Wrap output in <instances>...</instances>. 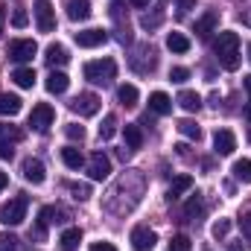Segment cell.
I'll list each match as a JSON object with an SVG mask.
<instances>
[{"label": "cell", "mask_w": 251, "mask_h": 251, "mask_svg": "<svg viewBox=\"0 0 251 251\" xmlns=\"http://www.w3.org/2000/svg\"><path fill=\"white\" fill-rule=\"evenodd\" d=\"M213 53H216V62L225 70H237L240 67V35L237 32H219V38L213 41Z\"/></svg>", "instance_id": "6da1fadb"}, {"label": "cell", "mask_w": 251, "mask_h": 251, "mask_svg": "<svg viewBox=\"0 0 251 251\" xmlns=\"http://www.w3.org/2000/svg\"><path fill=\"white\" fill-rule=\"evenodd\" d=\"M82 73H85V79L88 82H94V85H111L114 79H117V62L114 59H97V62H88L82 67Z\"/></svg>", "instance_id": "7a4b0ae2"}, {"label": "cell", "mask_w": 251, "mask_h": 251, "mask_svg": "<svg viewBox=\"0 0 251 251\" xmlns=\"http://www.w3.org/2000/svg\"><path fill=\"white\" fill-rule=\"evenodd\" d=\"M26 207H29L26 196H15V199H9V201L0 207V222H3V225H21V222L26 219Z\"/></svg>", "instance_id": "3957f363"}, {"label": "cell", "mask_w": 251, "mask_h": 251, "mask_svg": "<svg viewBox=\"0 0 251 251\" xmlns=\"http://www.w3.org/2000/svg\"><path fill=\"white\" fill-rule=\"evenodd\" d=\"M53 120H56V111H53L50 102L32 105V111H29V126H32L35 131H47V128L53 126Z\"/></svg>", "instance_id": "277c9868"}, {"label": "cell", "mask_w": 251, "mask_h": 251, "mask_svg": "<svg viewBox=\"0 0 251 251\" xmlns=\"http://www.w3.org/2000/svg\"><path fill=\"white\" fill-rule=\"evenodd\" d=\"M35 53H38V44L32 38H18L9 44V59H15V62H32Z\"/></svg>", "instance_id": "5b68a950"}, {"label": "cell", "mask_w": 251, "mask_h": 251, "mask_svg": "<svg viewBox=\"0 0 251 251\" xmlns=\"http://www.w3.org/2000/svg\"><path fill=\"white\" fill-rule=\"evenodd\" d=\"M70 108H73L79 117H94V114L100 111V97H97V94H79V97L70 102Z\"/></svg>", "instance_id": "8992f818"}, {"label": "cell", "mask_w": 251, "mask_h": 251, "mask_svg": "<svg viewBox=\"0 0 251 251\" xmlns=\"http://www.w3.org/2000/svg\"><path fill=\"white\" fill-rule=\"evenodd\" d=\"M88 173H91V178H94V181H105V178L111 176V161H108V155L94 152V155H91V161H88Z\"/></svg>", "instance_id": "52a82bcc"}, {"label": "cell", "mask_w": 251, "mask_h": 251, "mask_svg": "<svg viewBox=\"0 0 251 251\" xmlns=\"http://www.w3.org/2000/svg\"><path fill=\"white\" fill-rule=\"evenodd\" d=\"M155 243H158V237H155V231H152V228L137 225V228L131 231V249H134V251H152V249H155Z\"/></svg>", "instance_id": "ba28073f"}, {"label": "cell", "mask_w": 251, "mask_h": 251, "mask_svg": "<svg viewBox=\"0 0 251 251\" xmlns=\"http://www.w3.org/2000/svg\"><path fill=\"white\" fill-rule=\"evenodd\" d=\"M35 21H38L41 32H53L56 29V15H53L50 0H35Z\"/></svg>", "instance_id": "9c48e42d"}, {"label": "cell", "mask_w": 251, "mask_h": 251, "mask_svg": "<svg viewBox=\"0 0 251 251\" xmlns=\"http://www.w3.org/2000/svg\"><path fill=\"white\" fill-rule=\"evenodd\" d=\"M213 149H216V155H231V152L237 149L234 131H231V128H216V134H213Z\"/></svg>", "instance_id": "30bf717a"}, {"label": "cell", "mask_w": 251, "mask_h": 251, "mask_svg": "<svg viewBox=\"0 0 251 251\" xmlns=\"http://www.w3.org/2000/svg\"><path fill=\"white\" fill-rule=\"evenodd\" d=\"M24 178H26L29 184H44V178H47L44 164H41L38 158H26V161H24Z\"/></svg>", "instance_id": "8fae6325"}, {"label": "cell", "mask_w": 251, "mask_h": 251, "mask_svg": "<svg viewBox=\"0 0 251 251\" xmlns=\"http://www.w3.org/2000/svg\"><path fill=\"white\" fill-rule=\"evenodd\" d=\"M108 41V35L102 32V29H82V32H76V44L79 47H100V44H105Z\"/></svg>", "instance_id": "7c38bea8"}, {"label": "cell", "mask_w": 251, "mask_h": 251, "mask_svg": "<svg viewBox=\"0 0 251 251\" xmlns=\"http://www.w3.org/2000/svg\"><path fill=\"white\" fill-rule=\"evenodd\" d=\"M70 21H88L91 18V0H67L64 3Z\"/></svg>", "instance_id": "4fadbf2b"}, {"label": "cell", "mask_w": 251, "mask_h": 251, "mask_svg": "<svg viewBox=\"0 0 251 251\" xmlns=\"http://www.w3.org/2000/svg\"><path fill=\"white\" fill-rule=\"evenodd\" d=\"M149 108H152L155 114H170V111H173V100H170L164 91H155V94H149Z\"/></svg>", "instance_id": "5bb4252c"}, {"label": "cell", "mask_w": 251, "mask_h": 251, "mask_svg": "<svg viewBox=\"0 0 251 251\" xmlns=\"http://www.w3.org/2000/svg\"><path fill=\"white\" fill-rule=\"evenodd\" d=\"M21 108H24L21 97H15V94H0V114H3V117H15Z\"/></svg>", "instance_id": "9a60e30c"}, {"label": "cell", "mask_w": 251, "mask_h": 251, "mask_svg": "<svg viewBox=\"0 0 251 251\" xmlns=\"http://www.w3.org/2000/svg\"><path fill=\"white\" fill-rule=\"evenodd\" d=\"M216 24H219V15H216V12H207V15H204V18H201V21L196 24V35H199L201 41H207Z\"/></svg>", "instance_id": "2e32d148"}, {"label": "cell", "mask_w": 251, "mask_h": 251, "mask_svg": "<svg viewBox=\"0 0 251 251\" xmlns=\"http://www.w3.org/2000/svg\"><path fill=\"white\" fill-rule=\"evenodd\" d=\"M123 134H126V146H128L131 152L143 146V131H140V126H134V123H126V126H123Z\"/></svg>", "instance_id": "e0dca14e"}, {"label": "cell", "mask_w": 251, "mask_h": 251, "mask_svg": "<svg viewBox=\"0 0 251 251\" xmlns=\"http://www.w3.org/2000/svg\"><path fill=\"white\" fill-rule=\"evenodd\" d=\"M167 47H170L173 53L184 56V53H190V38L181 35V32H170V35H167Z\"/></svg>", "instance_id": "ac0fdd59"}, {"label": "cell", "mask_w": 251, "mask_h": 251, "mask_svg": "<svg viewBox=\"0 0 251 251\" xmlns=\"http://www.w3.org/2000/svg\"><path fill=\"white\" fill-rule=\"evenodd\" d=\"M190 187H193V176H178V178L170 184V190H167V199H170V201H176V199H178L181 193H187Z\"/></svg>", "instance_id": "d6986e66"}, {"label": "cell", "mask_w": 251, "mask_h": 251, "mask_svg": "<svg viewBox=\"0 0 251 251\" xmlns=\"http://www.w3.org/2000/svg\"><path fill=\"white\" fill-rule=\"evenodd\" d=\"M67 85H70V79L64 76L62 70H53V73L47 76V91H50V94H64Z\"/></svg>", "instance_id": "ffe728a7"}, {"label": "cell", "mask_w": 251, "mask_h": 251, "mask_svg": "<svg viewBox=\"0 0 251 251\" xmlns=\"http://www.w3.org/2000/svg\"><path fill=\"white\" fill-rule=\"evenodd\" d=\"M176 102H178L184 111H199V108H201V97H199L196 91H181Z\"/></svg>", "instance_id": "44dd1931"}, {"label": "cell", "mask_w": 251, "mask_h": 251, "mask_svg": "<svg viewBox=\"0 0 251 251\" xmlns=\"http://www.w3.org/2000/svg\"><path fill=\"white\" fill-rule=\"evenodd\" d=\"M62 161H64V167H70V170H79V167L85 164V158H82V152H79L76 146H64L62 149Z\"/></svg>", "instance_id": "7402d4cb"}, {"label": "cell", "mask_w": 251, "mask_h": 251, "mask_svg": "<svg viewBox=\"0 0 251 251\" xmlns=\"http://www.w3.org/2000/svg\"><path fill=\"white\" fill-rule=\"evenodd\" d=\"M12 79H15L18 88H32V85H35V70H32V67H18V70L12 73Z\"/></svg>", "instance_id": "603a6c76"}, {"label": "cell", "mask_w": 251, "mask_h": 251, "mask_svg": "<svg viewBox=\"0 0 251 251\" xmlns=\"http://www.w3.org/2000/svg\"><path fill=\"white\" fill-rule=\"evenodd\" d=\"M44 59H47V64H50V67H56V64H67V59H70V56H67V50H64L62 44H50Z\"/></svg>", "instance_id": "cb8c5ba5"}, {"label": "cell", "mask_w": 251, "mask_h": 251, "mask_svg": "<svg viewBox=\"0 0 251 251\" xmlns=\"http://www.w3.org/2000/svg\"><path fill=\"white\" fill-rule=\"evenodd\" d=\"M234 178H237V181H243V184H251V161H249V158L234 161Z\"/></svg>", "instance_id": "d4e9b609"}, {"label": "cell", "mask_w": 251, "mask_h": 251, "mask_svg": "<svg viewBox=\"0 0 251 251\" xmlns=\"http://www.w3.org/2000/svg\"><path fill=\"white\" fill-rule=\"evenodd\" d=\"M79 240H82V231H79V228H67L62 237H59V243H62L64 251H73L79 246Z\"/></svg>", "instance_id": "484cf974"}, {"label": "cell", "mask_w": 251, "mask_h": 251, "mask_svg": "<svg viewBox=\"0 0 251 251\" xmlns=\"http://www.w3.org/2000/svg\"><path fill=\"white\" fill-rule=\"evenodd\" d=\"M137 97H140V94H137L134 85H120V91H117V100H120L123 105H128V108L137 105Z\"/></svg>", "instance_id": "4316f807"}, {"label": "cell", "mask_w": 251, "mask_h": 251, "mask_svg": "<svg viewBox=\"0 0 251 251\" xmlns=\"http://www.w3.org/2000/svg\"><path fill=\"white\" fill-rule=\"evenodd\" d=\"M201 210H204V201H201V196H199V193H196V196H190L187 207H184V216L196 222V216H201Z\"/></svg>", "instance_id": "83f0119b"}, {"label": "cell", "mask_w": 251, "mask_h": 251, "mask_svg": "<svg viewBox=\"0 0 251 251\" xmlns=\"http://www.w3.org/2000/svg\"><path fill=\"white\" fill-rule=\"evenodd\" d=\"M114 131H117V117H114V114H105V120L100 126V137H102V140H111Z\"/></svg>", "instance_id": "f1b7e54d"}, {"label": "cell", "mask_w": 251, "mask_h": 251, "mask_svg": "<svg viewBox=\"0 0 251 251\" xmlns=\"http://www.w3.org/2000/svg\"><path fill=\"white\" fill-rule=\"evenodd\" d=\"M178 131H181L184 137H190V140H199V137H201V128L193 123V120H181V123H178Z\"/></svg>", "instance_id": "f546056e"}, {"label": "cell", "mask_w": 251, "mask_h": 251, "mask_svg": "<svg viewBox=\"0 0 251 251\" xmlns=\"http://www.w3.org/2000/svg\"><path fill=\"white\" fill-rule=\"evenodd\" d=\"M26 24H29L26 9H24V6H15V12H12V26H15V29H24Z\"/></svg>", "instance_id": "4dcf8cb0"}, {"label": "cell", "mask_w": 251, "mask_h": 251, "mask_svg": "<svg viewBox=\"0 0 251 251\" xmlns=\"http://www.w3.org/2000/svg\"><path fill=\"white\" fill-rule=\"evenodd\" d=\"M161 21H164V9H158V12H155L152 18H149V15H143V18H140V24H143V29H155V26H158Z\"/></svg>", "instance_id": "1f68e13d"}, {"label": "cell", "mask_w": 251, "mask_h": 251, "mask_svg": "<svg viewBox=\"0 0 251 251\" xmlns=\"http://www.w3.org/2000/svg\"><path fill=\"white\" fill-rule=\"evenodd\" d=\"M167 251H190V240L184 237V234H178V237L170 240V249Z\"/></svg>", "instance_id": "d6a6232c"}, {"label": "cell", "mask_w": 251, "mask_h": 251, "mask_svg": "<svg viewBox=\"0 0 251 251\" xmlns=\"http://www.w3.org/2000/svg\"><path fill=\"white\" fill-rule=\"evenodd\" d=\"M228 231H231V219H219V222L213 225V237H216V240H225Z\"/></svg>", "instance_id": "836d02e7"}, {"label": "cell", "mask_w": 251, "mask_h": 251, "mask_svg": "<svg viewBox=\"0 0 251 251\" xmlns=\"http://www.w3.org/2000/svg\"><path fill=\"white\" fill-rule=\"evenodd\" d=\"M0 137H3V140H21V137H24V131H21V128H15V126H0Z\"/></svg>", "instance_id": "e575fe53"}, {"label": "cell", "mask_w": 251, "mask_h": 251, "mask_svg": "<svg viewBox=\"0 0 251 251\" xmlns=\"http://www.w3.org/2000/svg\"><path fill=\"white\" fill-rule=\"evenodd\" d=\"M0 251H18V237L0 234Z\"/></svg>", "instance_id": "d590c367"}, {"label": "cell", "mask_w": 251, "mask_h": 251, "mask_svg": "<svg viewBox=\"0 0 251 251\" xmlns=\"http://www.w3.org/2000/svg\"><path fill=\"white\" fill-rule=\"evenodd\" d=\"M64 134H67L70 140H79V143L85 140V128H82V126H76V123H70V126H67V128H64Z\"/></svg>", "instance_id": "8d00e7d4"}, {"label": "cell", "mask_w": 251, "mask_h": 251, "mask_svg": "<svg viewBox=\"0 0 251 251\" xmlns=\"http://www.w3.org/2000/svg\"><path fill=\"white\" fill-rule=\"evenodd\" d=\"M70 193H73V199L85 201V199L91 196V187H88V184H70Z\"/></svg>", "instance_id": "74e56055"}, {"label": "cell", "mask_w": 251, "mask_h": 251, "mask_svg": "<svg viewBox=\"0 0 251 251\" xmlns=\"http://www.w3.org/2000/svg\"><path fill=\"white\" fill-rule=\"evenodd\" d=\"M170 79H173V82H187L190 70L187 67H173V70H170Z\"/></svg>", "instance_id": "f35d334b"}, {"label": "cell", "mask_w": 251, "mask_h": 251, "mask_svg": "<svg viewBox=\"0 0 251 251\" xmlns=\"http://www.w3.org/2000/svg\"><path fill=\"white\" fill-rule=\"evenodd\" d=\"M240 231H243V237L251 243V213H246V216H240Z\"/></svg>", "instance_id": "ab89813d"}, {"label": "cell", "mask_w": 251, "mask_h": 251, "mask_svg": "<svg viewBox=\"0 0 251 251\" xmlns=\"http://www.w3.org/2000/svg\"><path fill=\"white\" fill-rule=\"evenodd\" d=\"M12 155H15V149H12V143L0 137V158H3V161H12Z\"/></svg>", "instance_id": "60d3db41"}, {"label": "cell", "mask_w": 251, "mask_h": 251, "mask_svg": "<svg viewBox=\"0 0 251 251\" xmlns=\"http://www.w3.org/2000/svg\"><path fill=\"white\" fill-rule=\"evenodd\" d=\"M88 251H117V249H114L111 243H94V246H91Z\"/></svg>", "instance_id": "b9f144b4"}, {"label": "cell", "mask_w": 251, "mask_h": 251, "mask_svg": "<svg viewBox=\"0 0 251 251\" xmlns=\"http://www.w3.org/2000/svg\"><path fill=\"white\" fill-rule=\"evenodd\" d=\"M196 6V0H178V12H190Z\"/></svg>", "instance_id": "7bdbcfd3"}, {"label": "cell", "mask_w": 251, "mask_h": 251, "mask_svg": "<svg viewBox=\"0 0 251 251\" xmlns=\"http://www.w3.org/2000/svg\"><path fill=\"white\" fill-rule=\"evenodd\" d=\"M6 184H9V176H6V173H3V170H0V193H3V190H6Z\"/></svg>", "instance_id": "ee69618b"}, {"label": "cell", "mask_w": 251, "mask_h": 251, "mask_svg": "<svg viewBox=\"0 0 251 251\" xmlns=\"http://www.w3.org/2000/svg\"><path fill=\"white\" fill-rule=\"evenodd\" d=\"M3 24H6V6H0V32H3Z\"/></svg>", "instance_id": "f6af8a7d"}, {"label": "cell", "mask_w": 251, "mask_h": 251, "mask_svg": "<svg viewBox=\"0 0 251 251\" xmlns=\"http://www.w3.org/2000/svg\"><path fill=\"white\" fill-rule=\"evenodd\" d=\"M131 6H137V9H143V6H149V0H128Z\"/></svg>", "instance_id": "bcb514c9"}, {"label": "cell", "mask_w": 251, "mask_h": 251, "mask_svg": "<svg viewBox=\"0 0 251 251\" xmlns=\"http://www.w3.org/2000/svg\"><path fill=\"white\" fill-rule=\"evenodd\" d=\"M228 251H243V243H234V246H231Z\"/></svg>", "instance_id": "7dc6e473"}, {"label": "cell", "mask_w": 251, "mask_h": 251, "mask_svg": "<svg viewBox=\"0 0 251 251\" xmlns=\"http://www.w3.org/2000/svg\"><path fill=\"white\" fill-rule=\"evenodd\" d=\"M246 91L251 94V76H246Z\"/></svg>", "instance_id": "c3c4849f"}, {"label": "cell", "mask_w": 251, "mask_h": 251, "mask_svg": "<svg viewBox=\"0 0 251 251\" xmlns=\"http://www.w3.org/2000/svg\"><path fill=\"white\" fill-rule=\"evenodd\" d=\"M243 21H246V24H249V26H251V9H249V12H246V18H243Z\"/></svg>", "instance_id": "681fc988"}, {"label": "cell", "mask_w": 251, "mask_h": 251, "mask_svg": "<svg viewBox=\"0 0 251 251\" xmlns=\"http://www.w3.org/2000/svg\"><path fill=\"white\" fill-rule=\"evenodd\" d=\"M246 117H249V120H251V102H249V105H246Z\"/></svg>", "instance_id": "f907efd6"}, {"label": "cell", "mask_w": 251, "mask_h": 251, "mask_svg": "<svg viewBox=\"0 0 251 251\" xmlns=\"http://www.w3.org/2000/svg\"><path fill=\"white\" fill-rule=\"evenodd\" d=\"M249 62H251V44H249Z\"/></svg>", "instance_id": "816d5d0a"}]
</instances>
